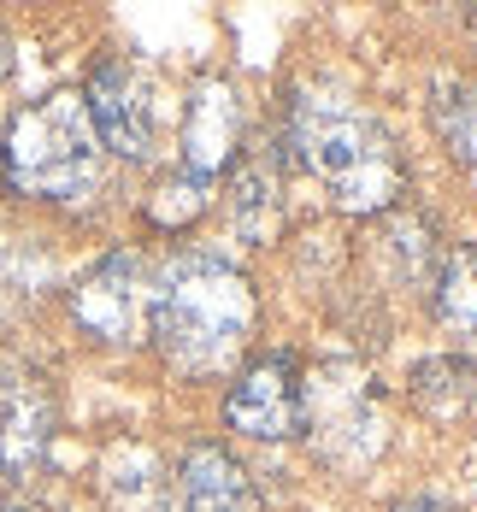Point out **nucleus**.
Instances as JSON below:
<instances>
[{"instance_id":"1","label":"nucleus","mask_w":477,"mask_h":512,"mask_svg":"<svg viewBox=\"0 0 477 512\" xmlns=\"http://www.w3.org/2000/svg\"><path fill=\"white\" fill-rule=\"evenodd\" d=\"M289 142L295 159L324 183L342 212H389L407 171L383 130V118L336 83H301L289 101Z\"/></svg>"},{"instance_id":"2","label":"nucleus","mask_w":477,"mask_h":512,"mask_svg":"<svg viewBox=\"0 0 477 512\" xmlns=\"http://www.w3.org/2000/svg\"><path fill=\"white\" fill-rule=\"evenodd\" d=\"M254 283L218 254H177L154 283V324L159 354L183 377H218L248 348L254 330Z\"/></svg>"},{"instance_id":"3","label":"nucleus","mask_w":477,"mask_h":512,"mask_svg":"<svg viewBox=\"0 0 477 512\" xmlns=\"http://www.w3.org/2000/svg\"><path fill=\"white\" fill-rule=\"evenodd\" d=\"M101 171H106L101 136L83 112V95H71V89L24 106L0 136V183L12 195L71 206L101 189Z\"/></svg>"},{"instance_id":"4","label":"nucleus","mask_w":477,"mask_h":512,"mask_svg":"<svg viewBox=\"0 0 477 512\" xmlns=\"http://www.w3.org/2000/svg\"><path fill=\"white\" fill-rule=\"evenodd\" d=\"M301 430L313 454L336 471H360L389 442V412L383 395L354 359H324L301 371Z\"/></svg>"},{"instance_id":"5","label":"nucleus","mask_w":477,"mask_h":512,"mask_svg":"<svg viewBox=\"0 0 477 512\" xmlns=\"http://www.w3.org/2000/svg\"><path fill=\"white\" fill-rule=\"evenodd\" d=\"M83 112H89V124L101 136V154H118V159H130V165L154 159L159 142H165V124H171L165 89L142 65H130V59H112V65H101L89 77Z\"/></svg>"},{"instance_id":"6","label":"nucleus","mask_w":477,"mask_h":512,"mask_svg":"<svg viewBox=\"0 0 477 512\" xmlns=\"http://www.w3.org/2000/svg\"><path fill=\"white\" fill-rule=\"evenodd\" d=\"M148 312H154V271L142 254H106L95 259L77 283H71V318L106 342V348H130L142 342L148 330Z\"/></svg>"},{"instance_id":"7","label":"nucleus","mask_w":477,"mask_h":512,"mask_svg":"<svg viewBox=\"0 0 477 512\" xmlns=\"http://www.w3.org/2000/svg\"><path fill=\"white\" fill-rule=\"evenodd\" d=\"M224 418L248 442H289L301 436V365L289 354H271L248 365L224 401Z\"/></svg>"},{"instance_id":"8","label":"nucleus","mask_w":477,"mask_h":512,"mask_svg":"<svg viewBox=\"0 0 477 512\" xmlns=\"http://www.w3.org/2000/svg\"><path fill=\"white\" fill-rule=\"evenodd\" d=\"M242 130H248V112H242L236 83L230 77H201L189 89V101H183V130H177L183 171L189 177H207V183L218 171H230L236 154H242Z\"/></svg>"},{"instance_id":"9","label":"nucleus","mask_w":477,"mask_h":512,"mask_svg":"<svg viewBox=\"0 0 477 512\" xmlns=\"http://www.w3.org/2000/svg\"><path fill=\"white\" fill-rule=\"evenodd\" d=\"M53 442V401L24 371L0 365V477H30L48 460Z\"/></svg>"},{"instance_id":"10","label":"nucleus","mask_w":477,"mask_h":512,"mask_svg":"<svg viewBox=\"0 0 477 512\" xmlns=\"http://www.w3.org/2000/svg\"><path fill=\"white\" fill-rule=\"evenodd\" d=\"M177 501L183 512H260V483L218 442H195L177 465Z\"/></svg>"},{"instance_id":"11","label":"nucleus","mask_w":477,"mask_h":512,"mask_svg":"<svg viewBox=\"0 0 477 512\" xmlns=\"http://www.w3.org/2000/svg\"><path fill=\"white\" fill-rule=\"evenodd\" d=\"M101 477L112 512H171V477H165L159 454L142 448V442H118L106 454Z\"/></svg>"},{"instance_id":"12","label":"nucleus","mask_w":477,"mask_h":512,"mask_svg":"<svg viewBox=\"0 0 477 512\" xmlns=\"http://www.w3.org/2000/svg\"><path fill=\"white\" fill-rule=\"evenodd\" d=\"M436 318L454 348L477 365V248H454L436 265Z\"/></svg>"},{"instance_id":"13","label":"nucleus","mask_w":477,"mask_h":512,"mask_svg":"<svg viewBox=\"0 0 477 512\" xmlns=\"http://www.w3.org/2000/svg\"><path fill=\"white\" fill-rule=\"evenodd\" d=\"M230 218L248 242H271L277 236V218H283V183H277V165L271 159H248L236 171V195H230Z\"/></svg>"},{"instance_id":"14","label":"nucleus","mask_w":477,"mask_h":512,"mask_svg":"<svg viewBox=\"0 0 477 512\" xmlns=\"http://www.w3.org/2000/svg\"><path fill=\"white\" fill-rule=\"evenodd\" d=\"M436 130H442V148L477 177V83H442Z\"/></svg>"},{"instance_id":"15","label":"nucleus","mask_w":477,"mask_h":512,"mask_svg":"<svg viewBox=\"0 0 477 512\" xmlns=\"http://www.w3.org/2000/svg\"><path fill=\"white\" fill-rule=\"evenodd\" d=\"M212 183L207 177H189V171H171L165 183H159L154 195H148V218H154L159 230H189L201 212L212 206V195H207Z\"/></svg>"},{"instance_id":"16","label":"nucleus","mask_w":477,"mask_h":512,"mask_svg":"<svg viewBox=\"0 0 477 512\" xmlns=\"http://www.w3.org/2000/svg\"><path fill=\"white\" fill-rule=\"evenodd\" d=\"M413 395H419L430 412H460L472 401V383H466V365H454V359H424L419 377H413Z\"/></svg>"},{"instance_id":"17","label":"nucleus","mask_w":477,"mask_h":512,"mask_svg":"<svg viewBox=\"0 0 477 512\" xmlns=\"http://www.w3.org/2000/svg\"><path fill=\"white\" fill-rule=\"evenodd\" d=\"M395 512H454V507H442V501H430V495H413V501H395Z\"/></svg>"},{"instance_id":"18","label":"nucleus","mask_w":477,"mask_h":512,"mask_svg":"<svg viewBox=\"0 0 477 512\" xmlns=\"http://www.w3.org/2000/svg\"><path fill=\"white\" fill-rule=\"evenodd\" d=\"M0 512H24V507H0Z\"/></svg>"},{"instance_id":"19","label":"nucleus","mask_w":477,"mask_h":512,"mask_svg":"<svg viewBox=\"0 0 477 512\" xmlns=\"http://www.w3.org/2000/svg\"><path fill=\"white\" fill-rule=\"evenodd\" d=\"M0 65H6V53H0Z\"/></svg>"}]
</instances>
